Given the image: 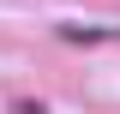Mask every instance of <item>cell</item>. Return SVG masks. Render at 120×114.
Instances as JSON below:
<instances>
[{
	"label": "cell",
	"instance_id": "cell-1",
	"mask_svg": "<svg viewBox=\"0 0 120 114\" xmlns=\"http://www.w3.org/2000/svg\"><path fill=\"white\" fill-rule=\"evenodd\" d=\"M54 42H84V48H96V42H120V24H84V18H60V24H54Z\"/></svg>",
	"mask_w": 120,
	"mask_h": 114
},
{
	"label": "cell",
	"instance_id": "cell-2",
	"mask_svg": "<svg viewBox=\"0 0 120 114\" xmlns=\"http://www.w3.org/2000/svg\"><path fill=\"white\" fill-rule=\"evenodd\" d=\"M6 114H54V108H48V102H30V96H12Z\"/></svg>",
	"mask_w": 120,
	"mask_h": 114
}]
</instances>
